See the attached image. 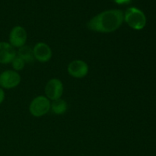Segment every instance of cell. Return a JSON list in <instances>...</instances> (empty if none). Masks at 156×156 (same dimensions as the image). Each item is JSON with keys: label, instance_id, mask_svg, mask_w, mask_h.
<instances>
[{"label": "cell", "instance_id": "5bb4252c", "mask_svg": "<svg viewBox=\"0 0 156 156\" xmlns=\"http://www.w3.org/2000/svg\"><path fill=\"white\" fill-rule=\"evenodd\" d=\"M114 2L117 3V4H119V5H123V4H128V3H129V2L131 1V0H112Z\"/></svg>", "mask_w": 156, "mask_h": 156}, {"label": "cell", "instance_id": "4fadbf2b", "mask_svg": "<svg viewBox=\"0 0 156 156\" xmlns=\"http://www.w3.org/2000/svg\"><path fill=\"white\" fill-rule=\"evenodd\" d=\"M5 97V94L4 90L0 87V105L4 101Z\"/></svg>", "mask_w": 156, "mask_h": 156}, {"label": "cell", "instance_id": "7c38bea8", "mask_svg": "<svg viewBox=\"0 0 156 156\" xmlns=\"http://www.w3.org/2000/svg\"><path fill=\"white\" fill-rule=\"evenodd\" d=\"M11 63H12V67H13L14 69L17 72L20 71V70L24 69L25 62H24V61L21 58H20L18 56H16L14 58V59L12 60V62H11Z\"/></svg>", "mask_w": 156, "mask_h": 156}, {"label": "cell", "instance_id": "9c48e42d", "mask_svg": "<svg viewBox=\"0 0 156 156\" xmlns=\"http://www.w3.org/2000/svg\"><path fill=\"white\" fill-rule=\"evenodd\" d=\"M17 56L15 48L7 42H0V63H11Z\"/></svg>", "mask_w": 156, "mask_h": 156}, {"label": "cell", "instance_id": "5b68a950", "mask_svg": "<svg viewBox=\"0 0 156 156\" xmlns=\"http://www.w3.org/2000/svg\"><path fill=\"white\" fill-rule=\"evenodd\" d=\"M63 93L62 82L58 79H52L45 86L46 97L49 100L55 101L59 99Z\"/></svg>", "mask_w": 156, "mask_h": 156}, {"label": "cell", "instance_id": "52a82bcc", "mask_svg": "<svg viewBox=\"0 0 156 156\" xmlns=\"http://www.w3.org/2000/svg\"><path fill=\"white\" fill-rule=\"evenodd\" d=\"M88 69H89L88 64L80 59L72 61L67 68L69 74L76 79H82L86 76L88 73Z\"/></svg>", "mask_w": 156, "mask_h": 156}, {"label": "cell", "instance_id": "6da1fadb", "mask_svg": "<svg viewBox=\"0 0 156 156\" xmlns=\"http://www.w3.org/2000/svg\"><path fill=\"white\" fill-rule=\"evenodd\" d=\"M124 21V14L121 10L111 9L101 12L93 17L87 24L92 31L99 33H111L117 30Z\"/></svg>", "mask_w": 156, "mask_h": 156}, {"label": "cell", "instance_id": "277c9868", "mask_svg": "<svg viewBox=\"0 0 156 156\" xmlns=\"http://www.w3.org/2000/svg\"><path fill=\"white\" fill-rule=\"evenodd\" d=\"M21 82V76L14 70H5L0 74V87L10 89L18 86Z\"/></svg>", "mask_w": 156, "mask_h": 156}, {"label": "cell", "instance_id": "ba28073f", "mask_svg": "<svg viewBox=\"0 0 156 156\" xmlns=\"http://www.w3.org/2000/svg\"><path fill=\"white\" fill-rule=\"evenodd\" d=\"M33 52L35 59L41 62H48L52 57L51 49L45 43H37L33 48Z\"/></svg>", "mask_w": 156, "mask_h": 156}, {"label": "cell", "instance_id": "8fae6325", "mask_svg": "<svg viewBox=\"0 0 156 156\" xmlns=\"http://www.w3.org/2000/svg\"><path fill=\"white\" fill-rule=\"evenodd\" d=\"M67 108H68L67 103L61 98L53 101L50 105V109L55 114L57 115H62L65 114L66 111H67Z\"/></svg>", "mask_w": 156, "mask_h": 156}, {"label": "cell", "instance_id": "30bf717a", "mask_svg": "<svg viewBox=\"0 0 156 156\" xmlns=\"http://www.w3.org/2000/svg\"><path fill=\"white\" fill-rule=\"evenodd\" d=\"M17 56L21 58L25 63H31L35 59L34 56L33 49L27 46H23V47H20Z\"/></svg>", "mask_w": 156, "mask_h": 156}, {"label": "cell", "instance_id": "8992f818", "mask_svg": "<svg viewBox=\"0 0 156 156\" xmlns=\"http://www.w3.org/2000/svg\"><path fill=\"white\" fill-rule=\"evenodd\" d=\"M27 41V32L24 27L15 26L9 34V44L13 47H23Z\"/></svg>", "mask_w": 156, "mask_h": 156}, {"label": "cell", "instance_id": "7a4b0ae2", "mask_svg": "<svg viewBox=\"0 0 156 156\" xmlns=\"http://www.w3.org/2000/svg\"><path fill=\"white\" fill-rule=\"evenodd\" d=\"M124 21L134 30H142L146 24L145 14L135 7L129 8L124 14Z\"/></svg>", "mask_w": 156, "mask_h": 156}, {"label": "cell", "instance_id": "3957f363", "mask_svg": "<svg viewBox=\"0 0 156 156\" xmlns=\"http://www.w3.org/2000/svg\"><path fill=\"white\" fill-rule=\"evenodd\" d=\"M50 100L46 96H37L30 103L29 111L34 117H42L50 111Z\"/></svg>", "mask_w": 156, "mask_h": 156}]
</instances>
